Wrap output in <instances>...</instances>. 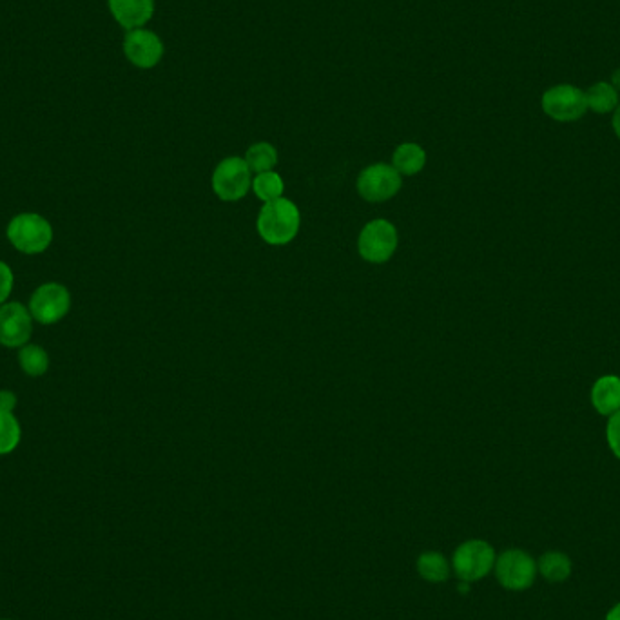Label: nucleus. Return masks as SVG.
<instances>
[{
    "instance_id": "0eeeda50",
    "label": "nucleus",
    "mask_w": 620,
    "mask_h": 620,
    "mask_svg": "<svg viewBox=\"0 0 620 620\" xmlns=\"http://www.w3.org/2000/svg\"><path fill=\"white\" fill-rule=\"evenodd\" d=\"M454 570L461 581H481L495 566L494 548L486 541H466L454 553Z\"/></svg>"
},
{
    "instance_id": "2eb2a0df",
    "label": "nucleus",
    "mask_w": 620,
    "mask_h": 620,
    "mask_svg": "<svg viewBox=\"0 0 620 620\" xmlns=\"http://www.w3.org/2000/svg\"><path fill=\"white\" fill-rule=\"evenodd\" d=\"M619 91L611 86L610 82H597L586 91V102L588 109L597 115H606L615 111L620 104Z\"/></svg>"
},
{
    "instance_id": "39448f33",
    "label": "nucleus",
    "mask_w": 620,
    "mask_h": 620,
    "mask_svg": "<svg viewBox=\"0 0 620 620\" xmlns=\"http://www.w3.org/2000/svg\"><path fill=\"white\" fill-rule=\"evenodd\" d=\"M398 231L387 220H372L358 238L359 256L369 263H387L398 249Z\"/></svg>"
},
{
    "instance_id": "a878e982",
    "label": "nucleus",
    "mask_w": 620,
    "mask_h": 620,
    "mask_svg": "<svg viewBox=\"0 0 620 620\" xmlns=\"http://www.w3.org/2000/svg\"><path fill=\"white\" fill-rule=\"evenodd\" d=\"M610 84L611 86H613V88L617 89V91H619L620 93V68L615 69V71H613V75H611Z\"/></svg>"
},
{
    "instance_id": "9d476101",
    "label": "nucleus",
    "mask_w": 620,
    "mask_h": 620,
    "mask_svg": "<svg viewBox=\"0 0 620 620\" xmlns=\"http://www.w3.org/2000/svg\"><path fill=\"white\" fill-rule=\"evenodd\" d=\"M33 316L20 301H6L0 307V345L6 349H20L28 345L33 334Z\"/></svg>"
},
{
    "instance_id": "f8f14e48",
    "label": "nucleus",
    "mask_w": 620,
    "mask_h": 620,
    "mask_svg": "<svg viewBox=\"0 0 620 620\" xmlns=\"http://www.w3.org/2000/svg\"><path fill=\"white\" fill-rule=\"evenodd\" d=\"M113 19L126 31L144 28L155 15V0H107Z\"/></svg>"
},
{
    "instance_id": "6ab92c4d",
    "label": "nucleus",
    "mask_w": 620,
    "mask_h": 620,
    "mask_svg": "<svg viewBox=\"0 0 620 620\" xmlns=\"http://www.w3.org/2000/svg\"><path fill=\"white\" fill-rule=\"evenodd\" d=\"M245 162L249 165L252 173H256V175L267 173V171H272L276 164H278V151L269 142H258V144H254V146L247 149Z\"/></svg>"
},
{
    "instance_id": "5701e85b",
    "label": "nucleus",
    "mask_w": 620,
    "mask_h": 620,
    "mask_svg": "<svg viewBox=\"0 0 620 620\" xmlns=\"http://www.w3.org/2000/svg\"><path fill=\"white\" fill-rule=\"evenodd\" d=\"M608 443L613 454L620 459V410L610 417L608 423Z\"/></svg>"
},
{
    "instance_id": "bb28decb",
    "label": "nucleus",
    "mask_w": 620,
    "mask_h": 620,
    "mask_svg": "<svg viewBox=\"0 0 620 620\" xmlns=\"http://www.w3.org/2000/svg\"><path fill=\"white\" fill-rule=\"evenodd\" d=\"M606 620H620V602L615 606V608H611L610 613H608V617Z\"/></svg>"
},
{
    "instance_id": "423d86ee",
    "label": "nucleus",
    "mask_w": 620,
    "mask_h": 620,
    "mask_svg": "<svg viewBox=\"0 0 620 620\" xmlns=\"http://www.w3.org/2000/svg\"><path fill=\"white\" fill-rule=\"evenodd\" d=\"M356 187L363 200L372 202V204H381L394 198L401 191L403 180L392 165L374 164L359 173Z\"/></svg>"
},
{
    "instance_id": "dca6fc26",
    "label": "nucleus",
    "mask_w": 620,
    "mask_h": 620,
    "mask_svg": "<svg viewBox=\"0 0 620 620\" xmlns=\"http://www.w3.org/2000/svg\"><path fill=\"white\" fill-rule=\"evenodd\" d=\"M48 350L35 343H28L19 349V367L30 378H40L49 370Z\"/></svg>"
},
{
    "instance_id": "f03ea898",
    "label": "nucleus",
    "mask_w": 620,
    "mask_h": 620,
    "mask_svg": "<svg viewBox=\"0 0 620 620\" xmlns=\"http://www.w3.org/2000/svg\"><path fill=\"white\" fill-rule=\"evenodd\" d=\"M256 227L269 245H287L300 233V209L287 198L269 202L263 205Z\"/></svg>"
},
{
    "instance_id": "7ed1b4c3",
    "label": "nucleus",
    "mask_w": 620,
    "mask_h": 620,
    "mask_svg": "<svg viewBox=\"0 0 620 620\" xmlns=\"http://www.w3.org/2000/svg\"><path fill=\"white\" fill-rule=\"evenodd\" d=\"M33 320L40 325H55L64 320L71 310V292L59 281H48L31 294L30 305Z\"/></svg>"
},
{
    "instance_id": "aec40b11",
    "label": "nucleus",
    "mask_w": 620,
    "mask_h": 620,
    "mask_svg": "<svg viewBox=\"0 0 620 620\" xmlns=\"http://www.w3.org/2000/svg\"><path fill=\"white\" fill-rule=\"evenodd\" d=\"M22 439L20 421L13 412L0 410V456H8L17 450Z\"/></svg>"
},
{
    "instance_id": "ddd939ff",
    "label": "nucleus",
    "mask_w": 620,
    "mask_h": 620,
    "mask_svg": "<svg viewBox=\"0 0 620 620\" xmlns=\"http://www.w3.org/2000/svg\"><path fill=\"white\" fill-rule=\"evenodd\" d=\"M591 403L602 416H613L620 410V378L604 376L591 390Z\"/></svg>"
},
{
    "instance_id": "f257e3e1",
    "label": "nucleus",
    "mask_w": 620,
    "mask_h": 620,
    "mask_svg": "<svg viewBox=\"0 0 620 620\" xmlns=\"http://www.w3.org/2000/svg\"><path fill=\"white\" fill-rule=\"evenodd\" d=\"M6 238L20 254L39 256L48 251L55 238L53 225L39 213H20L11 218Z\"/></svg>"
},
{
    "instance_id": "9b49d317",
    "label": "nucleus",
    "mask_w": 620,
    "mask_h": 620,
    "mask_svg": "<svg viewBox=\"0 0 620 620\" xmlns=\"http://www.w3.org/2000/svg\"><path fill=\"white\" fill-rule=\"evenodd\" d=\"M124 55L138 69H153L164 59V42L155 31L138 28L127 31L124 37Z\"/></svg>"
},
{
    "instance_id": "b1692460",
    "label": "nucleus",
    "mask_w": 620,
    "mask_h": 620,
    "mask_svg": "<svg viewBox=\"0 0 620 620\" xmlns=\"http://www.w3.org/2000/svg\"><path fill=\"white\" fill-rule=\"evenodd\" d=\"M17 394L11 390H0V410L13 412L17 408Z\"/></svg>"
},
{
    "instance_id": "1a4fd4ad",
    "label": "nucleus",
    "mask_w": 620,
    "mask_h": 620,
    "mask_svg": "<svg viewBox=\"0 0 620 620\" xmlns=\"http://www.w3.org/2000/svg\"><path fill=\"white\" fill-rule=\"evenodd\" d=\"M537 564L523 550H506L495 559V575L506 590H528L535 581Z\"/></svg>"
},
{
    "instance_id": "20e7f679",
    "label": "nucleus",
    "mask_w": 620,
    "mask_h": 620,
    "mask_svg": "<svg viewBox=\"0 0 620 620\" xmlns=\"http://www.w3.org/2000/svg\"><path fill=\"white\" fill-rule=\"evenodd\" d=\"M252 187V171L240 156H229L216 165L213 189L223 202H238Z\"/></svg>"
},
{
    "instance_id": "393cba45",
    "label": "nucleus",
    "mask_w": 620,
    "mask_h": 620,
    "mask_svg": "<svg viewBox=\"0 0 620 620\" xmlns=\"http://www.w3.org/2000/svg\"><path fill=\"white\" fill-rule=\"evenodd\" d=\"M613 131H615V135L620 138V104L617 106V109L613 111Z\"/></svg>"
},
{
    "instance_id": "a211bd4d",
    "label": "nucleus",
    "mask_w": 620,
    "mask_h": 620,
    "mask_svg": "<svg viewBox=\"0 0 620 620\" xmlns=\"http://www.w3.org/2000/svg\"><path fill=\"white\" fill-rule=\"evenodd\" d=\"M539 572L543 573L544 579L550 582L566 581L572 573V561L568 555L561 552L544 553L537 562Z\"/></svg>"
},
{
    "instance_id": "4468645a",
    "label": "nucleus",
    "mask_w": 620,
    "mask_h": 620,
    "mask_svg": "<svg viewBox=\"0 0 620 620\" xmlns=\"http://www.w3.org/2000/svg\"><path fill=\"white\" fill-rule=\"evenodd\" d=\"M425 165H427V151L414 142L401 144L396 147L392 155V167L401 176L417 175L425 169Z\"/></svg>"
},
{
    "instance_id": "4be33fe9",
    "label": "nucleus",
    "mask_w": 620,
    "mask_h": 620,
    "mask_svg": "<svg viewBox=\"0 0 620 620\" xmlns=\"http://www.w3.org/2000/svg\"><path fill=\"white\" fill-rule=\"evenodd\" d=\"M13 287H15V274L8 263L0 260V307L10 300Z\"/></svg>"
},
{
    "instance_id": "6e6552de",
    "label": "nucleus",
    "mask_w": 620,
    "mask_h": 620,
    "mask_svg": "<svg viewBox=\"0 0 620 620\" xmlns=\"http://www.w3.org/2000/svg\"><path fill=\"white\" fill-rule=\"evenodd\" d=\"M543 111L557 122H575L586 115V91L572 84H559L544 91Z\"/></svg>"
},
{
    "instance_id": "f3484780",
    "label": "nucleus",
    "mask_w": 620,
    "mask_h": 620,
    "mask_svg": "<svg viewBox=\"0 0 620 620\" xmlns=\"http://www.w3.org/2000/svg\"><path fill=\"white\" fill-rule=\"evenodd\" d=\"M417 572L425 581L439 584L448 581L450 564L446 561L445 555L439 552H425L417 559Z\"/></svg>"
},
{
    "instance_id": "412c9836",
    "label": "nucleus",
    "mask_w": 620,
    "mask_h": 620,
    "mask_svg": "<svg viewBox=\"0 0 620 620\" xmlns=\"http://www.w3.org/2000/svg\"><path fill=\"white\" fill-rule=\"evenodd\" d=\"M252 191L262 202L269 204V202L283 198L285 184H283V180H281V176L278 173L267 171V173L256 175V178L252 180Z\"/></svg>"
}]
</instances>
